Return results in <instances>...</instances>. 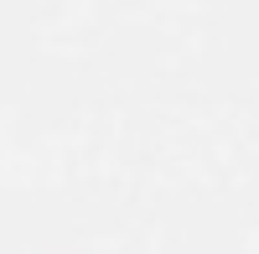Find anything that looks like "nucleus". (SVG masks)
Listing matches in <instances>:
<instances>
[]
</instances>
